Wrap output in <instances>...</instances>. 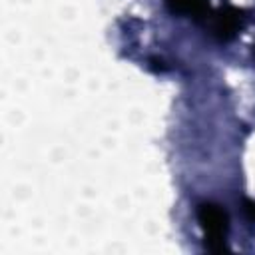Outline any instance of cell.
<instances>
[{
  "instance_id": "obj_1",
  "label": "cell",
  "mask_w": 255,
  "mask_h": 255,
  "mask_svg": "<svg viewBox=\"0 0 255 255\" xmlns=\"http://www.w3.org/2000/svg\"><path fill=\"white\" fill-rule=\"evenodd\" d=\"M197 219L205 235V245L209 251H225V233H227V213L215 203H201L197 207Z\"/></svg>"
},
{
  "instance_id": "obj_2",
  "label": "cell",
  "mask_w": 255,
  "mask_h": 255,
  "mask_svg": "<svg viewBox=\"0 0 255 255\" xmlns=\"http://www.w3.org/2000/svg\"><path fill=\"white\" fill-rule=\"evenodd\" d=\"M239 24H241L239 12L235 8H223L215 12L211 18V32L221 40H229L239 30Z\"/></svg>"
},
{
  "instance_id": "obj_3",
  "label": "cell",
  "mask_w": 255,
  "mask_h": 255,
  "mask_svg": "<svg viewBox=\"0 0 255 255\" xmlns=\"http://www.w3.org/2000/svg\"><path fill=\"white\" fill-rule=\"evenodd\" d=\"M171 12L187 14V16H201L207 10V0H165Z\"/></svg>"
},
{
  "instance_id": "obj_4",
  "label": "cell",
  "mask_w": 255,
  "mask_h": 255,
  "mask_svg": "<svg viewBox=\"0 0 255 255\" xmlns=\"http://www.w3.org/2000/svg\"><path fill=\"white\" fill-rule=\"evenodd\" d=\"M245 211H247V217L251 221H255V203L253 201H245Z\"/></svg>"
}]
</instances>
